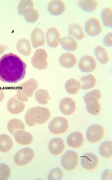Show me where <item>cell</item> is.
I'll return each instance as SVG.
<instances>
[{"label": "cell", "instance_id": "obj_35", "mask_svg": "<svg viewBox=\"0 0 112 180\" xmlns=\"http://www.w3.org/2000/svg\"><path fill=\"white\" fill-rule=\"evenodd\" d=\"M27 22L33 23L37 20L39 16L38 11L33 8L28 10L24 15Z\"/></svg>", "mask_w": 112, "mask_h": 180}, {"label": "cell", "instance_id": "obj_4", "mask_svg": "<svg viewBox=\"0 0 112 180\" xmlns=\"http://www.w3.org/2000/svg\"><path fill=\"white\" fill-rule=\"evenodd\" d=\"M38 86L37 81L34 79L31 78L18 86L16 95L20 101L27 102L29 97L33 96L34 92Z\"/></svg>", "mask_w": 112, "mask_h": 180}, {"label": "cell", "instance_id": "obj_15", "mask_svg": "<svg viewBox=\"0 0 112 180\" xmlns=\"http://www.w3.org/2000/svg\"><path fill=\"white\" fill-rule=\"evenodd\" d=\"M48 148L52 154L58 156L61 154L65 149V145L63 139L59 137L54 138L49 142Z\"/></svg>", "mask_w": 112, "mask_h": 180}, {"label": "cell", "instance_id": "obj_19", "mask_svg": "<svg viewBox=\"0 0 112 180\" xmlns=\"http://www.w3.org/2000/svg\"><path fill=\"white\" fill-rule=\"evenodd\" d=\"M84 141L83 135L80 132L75 131L70 134L67 137L68 145L72 148H78L81 147Z\"/></svg>", "mask_w": 112, "mask_h": 180}, {"label": "cell", "instance_id": "obj_32", "mask_svg": "<svg viewBox=\"0 0 112 180\" xmlns=\"http://www.w3.org/2000/svg\"><path fill=\"white\" fill-rule=\"evenodd\" d=\"M112 143L110 141H106L102 143L100 146V153L103 157L110 158L112 156Z\"/></svg>", "mask_w": 112, "mask_h": 180}, {"label": "cell", "instance_id": "obj_14", "mask_svg": "<svg viewBox=\"0 0 112 180\" xmlns=\"http://www.w3.org/2000/svg\"><path fill=\"white\" fill-rule=\"evenodd\" d=\"M60 110L64 114L71 115L73 113L76 109V104L72 98L67 97L62 98L59 104Z\"/></svg>", "mask_w": 112, "mask_h": 180}, {"label": "cell", "instance_id": "obj_22", "mask_svg": "<svg viewBox=\"0 0 112 180\" xmlns=\"http://www.w3.org/2000/svg\"><path fill=\"white\" fill-rule=\"evenodd\" d=\"M59 42L62 47L68 51H74L78 46L76 40L70 35L65 36L60 38Z\"/></svg>", "mask_w": 112, "mask_h": 180}, {"label": "cell", "instance_id": "obj_26", "mask_svg": "<svg viewBox=\"0 0 112 180\" xmlns=\"http://www.w3.org/2000/svg\"><path fill=\"white\" fill-rule=\"evenodd\" d=\"M13 142L11 138L6 134L0 135V152L7 153L11 149Z\"/></svg>", "mask_w": 112, "mask_h": 180}, {"label": "cell", "instance_id": "obj_30", "mask_svg": "<svg viewBox=\"0 0 112 180\" xmlns=\"http://www.w3.org/2000/svg\"><path fill=\"white\" fill-rule=\"evenodd\" d=\"M65 86L67 92L72 94L77 93L80 88L79 82L74 78H71L68 80L66 82Z\"/></svg>", "mask_w": 112, "mask_h": 180}, {"label": "cell", "instance_id": "obj_37", "mask_svg": "<svg viewBox=\"0 0 112 180\" xmlns=\"http://www.w3.org/2000/svg\"><path fill=\"white\" fill-rule=\"evenodd\" d=\"M10 170L6 164L0 163V180L8 179L10 175Z\"/></svg>", "mask_w": 112, "mask_h": 180}, {"label": "cell", "instance_id": "obj_38", "mask_svg": "<svg viewBox=\"0 0 112 180\" xmlns=\"http://www.w3.org/2000/svg\"><path fill=\"white\" fill-rule=\"evenodd\" d=\"M104 44L107 46H112V32L108 33L104 37L103 40Z\"/></svg>", "mask_w": 112, "mask_h": 180}, {"label": "cell", "instance_id": "obj_25", "mask_svg": "<svg viewBox=\"0 0 112 180\" xmlns=\"http://www.w3.org/2000/svg\"><path fill=\"white\" fill-rule=\"evenodd\" d=\"M80 88L87 90L95 86L96 84V79L92 74H89L82 76L79 81Z\"/></svg>", "mask_w": 112, "mask_h": 180}, {"label": "cell", "instance_id": "obj_28", "mask_svg": "<svg viewBox=\"0 0 112 180\" xmlns=\"http://www.w3.org/2000/svg\"><path fill=\"white\" fill-rule=\"evenodd\" d=\"M35 98L38 103L42 105L47 104L51 99L48 92L43 89H39L35 92Z\"/></svg>", "mask_w": 112, "mask_h": 180}, {"label": "cell", "instance_id": "obj_40", "mask_svg": "<svg viewBox=\"0 0 112 180\" xmlns=\"http://www.w3.org/2000/svg\"><path fill=\"white\" fill-rule=\"evenodd\" d=\"M8 48V47L5 45H0V55Z\"/></svg>", "mask_w": 112, "mask_h": 180}, {"label": "cell", "instance_id": "obj_18", "mask_svg": "<svg viewBox=\"0 0 112 180\" xmlns=\"http://www.w3.org/2000/svg\"><path fill=\"white\" fill-rule=\"evenodd\" d=\"M45 37L43 30L39 28H35L32 32L30 36L31 41L34 48L43 46L45 43Z\"/></svg>", "mask_w": 112, "mask_h": 180}, {"label": "cell", "instance_id": "obj_36", "mask_svg": "<svg viewBox=\"0 0 112 180\" xmlns=\"http://www.w3.org/2000/svg\"><path fill=\"white\" fill-rule=\"evenodd\" d=\"M64 174L62 170L59 168H55L52 169L48 176V179L50 180H62Z\"/></svg>", "mask_w": 112, "mask_h": 180}, {"label": "cell", "instance_id": "obj_21", "mask_svg": "<svg viewBox=\"0 0 112 180\" xmlns=\"http://www.w3.org/2000/svg\"><path fill=\"white\" fill-rule=\"evenodd\" d=\"M61 65L65 68H69L73 67L77 63V59L73 53L66 52L61 55L59 58Z\"/></svg>", "mask_w": 112, "mask_h": 180}, {"label": "cell", "instance_id": "obj_9", "mask_svg": "<svg viewBox=\"0 0 112 180\" xmlns=\"http://www.w3.org/2000/svg\"><path fill=\"white\" fill-rule=\"evenodd\" d=\"M86 134L88 141L91 143H96L102 139L105 135V130L101 125L94 124L88 128Z\"/></svg>", "mask_w": 112, "mask_h": 180}, {"label": "cell", "instance_id": "obj_39", "mask_svg": "<svg viewBox=\"0 0 112 180\" xmlns=\"http://www.w3.org/2000/svg\"><path fill=\"white\" fill-rule=\"evenodd\" d=\"M111 172L109 170H106L104 172L102 176V178L103 180H108L110 178V175H111V173L110 174Z\"/></svg>", "mask_w": 112, "mask_h": 180}, {"label": "cell", "instance_id": "obj_7", "mask_svg": "<svg viewBox=\"0 0 112 180\" xmlns=\"http://www.w3.org/2000/svg\"><path fill=\"white\" fill-rule=\"evenodd\" d=\"M69 128L68 121L61 116L54 118L50 122L48 128L50 132L55 134H62L65 133Z\"/></svg>", "mask_w": 112, "mask_h": 180}, {"label": "cell", "instance_id": "obj_10", "mask_svg": "<svg viewBox=\"0 0 112 180\" xmlns=\"http://www.w3.org/2000/svg\"><path fill=\"white\" fill-rule=\"evenodd\" d=\"M85 28L88 34L92 36L99 35L102 30L99 20L96 17H91L86 21Z\"/></svg>", "mask_w": 112, "mask_h": 180}, {"label": "cell", "instance_id": "obj_24", "mask_svg": "<svg viewBox=\"0 0 112 180\" xmlns=\"http://www.w3.org/2000/svg\"><path fill=\"white\" fill-rule=\"evenodd\" d=\"M68 32L70 35L78 40L82 39L85 36V33L82 26L78 23L71 24L69 27Z\"/></svg>", "mask_w": 112, "mask_h": 180}, {"label": "cell", "instance_id": "obj_11", "mask_svg": "<svg viewBox=\"0 0 112 180\" xmlns=\"http://www.w3.org/2000/svg\"><path fill=\"white\" fill-rule=\"evenodd\" d=\"M79 67L83 72H89L94 70L97 67V62L94 58L90 55L83 56L80 59Z\"/></svg>", "mask_w": 112, "mask_h": 180}, {"label": "cell", "instance_id": "obj_29", "mask_svg": "<svg viewBox=\"0 0 112 180\" xmlns=\"http://www.w3.org/2000/svg\"><path fill=\"white\" fill-rule=\"evenodd\" d=\"M77 2L80 7L83 10L91 12L95 10L97 8L98 3L95 0H82L78 1Z\"/></svg>", "mask_w": 112, "mask_h": 180}, {"label": "cell", "instance_id": "obj_6", "mask_svg": "<svg viewBox=\"0 0 112 180\" xmlns=\"http://www.w3.org/2000/svg\"><path fill=\"white\" fill-rule=\"evenodd\" d=\"M47 54L46 50L43 48L37 50L31 59L33 66L39 70H44L48 66Z\"/></svg>", "mask_w": 112, "mask_h": 180}, {"label": "cell", "instance_id": "obj_13", "mask_svg": "<svg viewBox=\"0 0 112 180\" xmlns=\"http://www.w3.org/2000/svg\"><path fill=\"white\" fill-rule=\"evenodd\" d=\"M25 105L23 102L19 100L16 95L10 98L7 104L8 111L13 114H18L22 112L24 109Z\"/></svg>", "mask_w": 112, "mask_h": 180}, {"label": "cell", "instance_id": "obj_16", "mask_svg": "<svg viewBox=\"0 0 112 180\" xmlns=\"http://www.w3.org/2000/svg\"><path fill=\"white\" fill-rule=\"evenodd\" d=\"M47 44L51 48L57 47L59 44L60 34L58 30L55 27H52L47 30L46 33Z\"/></svg>", "mask_w": 112, "mask_h": 180}, {"label": "cell", "instance_id": "obj_3", "mask_svg": "<svg viewBox=\"0 0 112 180\" xmlns=\"http://www.w3.org/2000/svg\"><path fill=\"white\" fill-rule=\"evenodd\" d=\"M102 94L100 90L95 89L86 93L84 98L86 103V107L88 112L93 115H97L101 111V106L99 100L102 98Z\"/></svg>", "mask_w": 112, "mask_h": 180}, {"label": "cell", "instance_id": "obj_12", "mask_svg": "<svg viewBox=\"0 0 112 180\" xmlns=\"http://www.w3.org/2000/svg\"><path fill=\"white\" fill-rule=\"evenodd\" d=\"M81 164L82 167L88 170H92L98 166L99 160L95 154L87 153L82 156Z\"/></svg>", "mask_w": 112, "mask_h": 180}, {"label": "cell", "instance_id": "obj_1", "mask_svg": "<svg viewBox=\"0 0 112 180\" xmlns=\"http://www.w3.org/2000/svg\"><path fill=\"white\" fill-rule=\"evenodd\" d=\"M26 64L17 55L10 52L0 58V80L15 83L23 79L26 74Z\"/></svg>", "mask_w": 112, "mask_h": 180}, {"label": "cell", "instance_id": "obj_33", "mask_svg": "<svg viewBox=\"0 0 112 180\" xmlns=\"http://www.w3.org/2000/svg\"><path fill=\"white\" fill-rule=\"evenodd\" d=\"M112 9L107 7L103 9L101 13V18L104 25L107 27H112Z\"/></svg>", "mask_w": 112, "mask_h": 180}, {"label": "cell", "instance_id": "obj_41", "mask_svg": "<svg viewBox=\"0 0 112 180\" xmlns=\"http://www.w3.org/2000/svg\"><path fill=\"white\" fill-rule=\"evenodd\" d=\"M4 94L3 90L0 87V102L4 99Z\"/></svg>", "mask_w": 112, "mask_h": 180}, {"label": "cell", "instance_id": "obj_23", "mask_svg": "<svg viewBox=\"0 0 112 180\" xmlns=\"http://www.w3.org/2000/svg\"><path fill=\"white\" fill-rule=\"evenodd\" d=\"M18 51L21 54L27 56L31 52V48L30 42L27 39L23 38L19 40L16 45Z\"/></svg>", "mask_w": 112, "mask_h": 180}, {"label": "cell", "instance_id": "obj_5", "mask_svg": "<svg viewBox=\"0 0 112 180\" xmlns=\"http://www.w3.org/2000/svg\"><path fill=\"white\" fill-rule=\"evenodd\" d=\"M78 160V155L76 152L73 150H68L62 156L61 163L65 170L71 171L75 170L77 167Z\"/></svg>", "mask_w": 112, "mask_h": 180}, {"label": "cell", "instance_id": "obj_20", "mask_svg": "<svg viewBox=\"0 0 112 180\" xmlns=\"http://www.w3.org/2000/svg\"><path fill=\"white\" fill-rule=\"evenodd\" d=\"M65 8V4L62 0H52L49 2L47 9L52 15L58 16L62 14Z\"/></svg>", "mask_w": 112, "mask_h": 180}, {"label": "cell", "instance_id": "obj_34", "mask_svg": "<svg viewBox=\"0 0 112 180\" xmlns=\"http://www.w3.org/2000/svg\"><path fill=\"white\" fill-rule=\"evenodd\" d=\"M33 8V1L21 0L19 2L18 7V13L20 15H24L28 10Z\"/></svg>", "mask_w": 112, "mask_h": 180}, {"label": "cell", "instance_id": "obj_27", "mask_svg": "<svg viewBox=\"0 0 112 180\" xmlns=\"http://www.w3.org/2000/svg\"><path fill=\"white\" fill-rule=\"evenodd\" d=\"M95 53L97 59L101 63L105 64L109 61V58L108 51L103 46H97L95 49Z\"/></svg>", "mask_w": 112, "mask_h": 180}, {"label": "cell", "instance_id": "obj_17", "mask_svg": "<svg viewBox=\"0 0 112 180\" xmlns=\"http://www.w3.org/2000/svg\"><path fill=\"white\" fill-rule=\"evenodd\" d=\"M16 142L21 145L26 146L31 144L33 142V138L29 133L21 130H18L13 134Z\"/></svg>", "mask_w": 112, "mask_h": 180}, {"label": "cell", "instance_id": "obj_8", "mask_svg": "<svg viewBox=\"0 0 112 180\" xmlns=\"http://www.w3.org/2000/svg\"><path fill=\"white\" fill-rule=\"evenodd\" d=\"M34 156V152L31 148L28 147L23 148L16 154L14 158V161L18 166H25L32 161Z\"/></svg>", "mask_w": 112, "mask_h": 180}, {"label": "cell", "instance_id": "obj_2", "mask_svg": "<svg viewBox=\"0 0 112 180\" xmlns=\"http://www.w3.org/2000/svg\"><path fill=\"white\" fill-rule=\"evenodd\" d=\"M50 113L47 108L40 106L31 107L27 111L24 116L25 122L30 127L36 124H43L50 117Z\"/></svg>", "mask_w": 112, "mask_h": 180}, {"label": "cell", "instance_id": "obj_31", "mask_svg": "<svg viewBox=\"0 0 112 180\" xmlns=\"http://www.w3.org/2000/svg\"><path fill=\"white\" fill-rule=\"evenodd\" d=\"M7 127L9 131L13 135L16 130H24L25 128L23 122L16 118L12 119L10 120L7 123Z\"/></svg>", "mask_w": 112, "mask_h": 180}]
</instances>
